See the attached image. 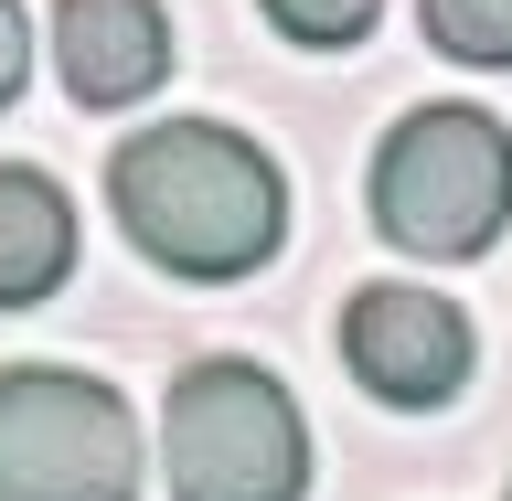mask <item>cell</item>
<instances>
[{
  "mask_svg": "<svg viewBox=\"0 0 512 501\" xmlns=\"http://www.w3.org/2000/svg\"><path fill=\"white\" fill-rule=\"evenodd\" d=\"M0 501H139V416L118 384L11 363L0 374Z\"/></svg>",
  "mask_w": 512,
  "mask_h": 501,
  "instance_id": "obj_4",
  "label": "cell"
},
{
  "mask_svg": "<svg viewBox=\"0 0 512 501\" xmlns=\"http://www.w3.org/2000/svg\"><path fill=\"white\" fill-rule=\"evenodd\" d=\"M256 11H267L288 43H310V54H342V43H363V32H374L384 0H256Z\"/></svg>",
  "mask_w": 512,
  "mask_h": 501,
  "instance_id": "obj_9",
  "label": "cell"
},
{
  "mask_svg": "<svg viewBox=\"0 0 512 501\" xmlns=\"http://www.w3.org/2000/svg\"><path fill=\"white\" fill-rule=\"evenodd\" d=\"M342 363L363 395H384V406H448L459 384H470V320L448 310L438 288H406V278H384V288H352V310H342Z\"/></svg>",
  "mask_w": 512,
  "mask_h": 501,
  "instance_id": "obj_5",
  "label": "cell"
},
{
  "mask_svg": "<svg viewBox=\"0 0 512 501\" xmlns=\"http://www.w3.org/2000/svg\"><path fill=\"white\" fill-rule=\"evenodd\" d=\"M416 32H427L448 64L512 75V0H416Z\"/></svg>",
  "mask_w": 512,
  "mask_h": 501,
  "instance_id": "obj_8",
  "label": "cell"
},
{
  "mask_svg": "<svg viewBox=\"0 0 512 501\" xmlns=\"http://www.w3.org/2000/svg\"><path fill=\"white\" fill-rule=\"evenodd\" d=\"M54 64L75 107H139L171 75L160 0H54Z\"/></svg>",
  "mask_w": 512,
  "mask_h": 501,
  "instance_id": "obj_6",
  "label": "cell"
},
{
  "mask_svg": "<svg viewBox=\"0 0 512 501\" xmlns=\"http://www.w3.org/2000/svg\"><path fill=\"white\" fill-rule=\"evenodd\" d=\"M22 75H32V32H22V0H0V107L22 96Z\"/></svg>",
  "mask_w": 512,
  "mask_h": 501,
  "instance_id": "obj_10",
  "label": "cell"
},
{
  "mask_svg": "<svg viewBox=\"0 0 512 501\" xmlns=\"http://www.w3.org/2000/svg\"><path fill=\"white\" fill-rule=\"evenodd\" d=\"M374 224L427 267L491 256L512 224V128L491 107H416L374 150Z\"/></svg>",
  "mask_w": 512,
  "mask_h": 501,
  "instance_id": "obj_2",
  "label": "cell"
},
{
  "mask_svg": "<svg viewBox=\"0 0 512 501\" xmlns=\"http://www.w3.org/2000/svg\"><path fill=\"white\" fill-rule=\"evenodd\" d=\"M160 470H171V501H299L310 491V427H299L278 374L214 352L160 406Z\"/></svg>",
  "mask_w": 512,
  "mask_h": 501,
  "instance_id": "obj_3",
  "label": "cell"
},
{
  "mask_svg": "<svg viewBox=\"0 0 512 501\" xmlns=\"http://www.w3.org/2000/svg\"><path fill=\"white\" fill-rule=\"evenodd\" d=\"M107 203H118L128 246L171 267L192 288H235L256 278L288 235V182L278 160L235 139L224 118H160L139 139H118L107 160Z\"/></svg>",
  "mask_w": 512,
  "mask_h": 501,
  "instance_id": "obj_1",
  "label": "cell"
},
{
  "mask_svg": "<svg viewBox=\"0 0 512 501\" xmlns=\"http://www.w3.org/2000/svg\"><path fill=\"white\" fill-rule=\"evenodd\" d=\"M75 278V203L32 160H0V310H32Z\"/></svg>",
  "mask_w": 512,
  "mask_h": 501,
  "instance_id": "obj_7",
  "label": "cell"
}]
</instances>
